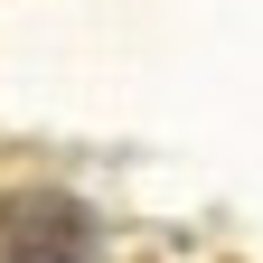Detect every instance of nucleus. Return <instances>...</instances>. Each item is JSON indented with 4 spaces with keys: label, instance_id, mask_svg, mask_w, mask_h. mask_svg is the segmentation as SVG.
Returning <instances> with one entry per match:
<instances>
[{
    "label": "nucleus",
    "instance_id": "nucleus-1",
    "mask_svg": "<svg viewBox=\"0 0 263 263\" xmlns=\"http://www.w3.org/2000/svg\"><path fill=\"white\" fill-rule=\"evenodd\" d=\"M0 263H94V216L66 188H10L0 207Z\"/></svg>",
    "mask_w": 263,
    "mask_h": 263
}]
</instances>
